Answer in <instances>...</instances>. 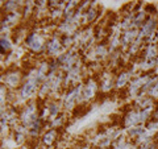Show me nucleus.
<instances>
[{"label":"nucleus","instance_id":"f257e3e1","mask_svg":"<svg viewBox=\"0 0 158 149\" xmlns=\"http://www.w3.org/2000/svg\"><path fill=\"white\" fill-rule=\"evenodd\" d=\"M53 32H49L48 28H45V27H41V29L29 31L27 37L24 38L23 45L31 56H36V57L45 56L46 41H48L49 36H50Z\"/></svg>","mask_w":158,"mask_h":149},{"label":"nucleus","instance_id":"f03ea898","mask_svg":"<svg viewBox=\"0 0 158 149\" xmlns=\"http://www.w3.org/2000/svg\"><path fill=\"white\" fill-rule=\"evenodd\" d=\"M156 108H135L129 104V108H127L124 113L120 117V127L123 130H129L133 127L145 126L152 119L153 112Z\"/></svg>","mask_w":158,"mask_h":149},{"label":"nucleus","instance_id":"7ed1b4c3","mask_svg":"<svg viewBox=\"0 0 158 149\" xmlns=\"http://www.w3.org/2000/svg\"><path fill=\"white\" fill-rule=\"evenodd\" d=\"M82 87H83V82L81 84H78V86L66 88V90L62 92L59 100H61V103H62L63 112H66V113L74 112L79 106H81Z\"/></svg>","mask_w":158,"mask_h":149},{"label":"nucleus","instance_id":"20e7f679","mask_svg":"<svg viewBox=\"0 0 158 149\" xmlns=\"http://www.w3.org/2000/svg\"><path fill=\"white\" fill-rule=\"evenodd\" d=\"M25 79V74L21 67L8 66L2 71V84H4L9 91H17Z\"/></svg>","mask_w":158,"mask_h":149},{"label":"nucleus","instance_id":"39448f33","mask_svg":"<svg viewBox=\"0 0 158 149\" xmlns=\"http://www.w3.org/2000/svg\"><path fill=\"white\" fill-rule=\"evenodd\" d=\"M100 94V88H99L98 77L95 75H88L83 81L82 87V95H81V106H90V103L96 99V96Z\"/></svg>","mask_w":158,"mask_h":149},{"label":"nucleus","instance_id":"423d86ee","mask_svg":"<svg viewBox=\"0 0 158 149\" xmlns=\"http://www.w3.org/2000/svg\"><path fill=\"white\" fill-rule=\"evenodd\" d=\"M40 104L41 102L38 100H32L25 103L24 106L19 108V119H20V124H23L24 127H29L31 124L40 117Z\"/></svg>","mask_w":158,"mask_h":149},{"label":"nucleus","instance_id":"0eeeda50","mask_svg":"<svg viewBox=\"0 0 158 149\" xmlns=\"http://www.w3.org/2000/svg\"><path fill=\"white\" fill-rule=\"evenodd\" d=\"M65 52H66V49H65V46H63V44H62L61 34L54 31L50 36H49L48 41H46L45 58H49V59L58 58L61 54H63Z\"/></svg>","mask_w":158,"mask_h":149},{"label":"nucleus","instance_id":"6e6552de","mask_svg":"<svg viewBox=\"0 0 158 149\" xmlns=\"http://www.w3.org/2000/svg\"><path fill=\"white\" fill-rule=\"evenodd\" d=\"M137 69L135 65H128L125 67L120 69L118 71H116L115 77V90L116 91H125V88L128 87V84L131 83L133 77L136 75Z\"/></svg>","mask_w":158,"mask_h":149},{"label":"nucleus","instance_id":"1a4fd4ad","mask_svg":"<svg viewBox=\"0 0 158 149\" xmlns=\"http://www.w3.org/2000/svg\"><path fill=\"white\" fill-rule=\"evenodd\" d=\"M115 77H116V71H113L108 67H104L98 74L100 94H104L106 95V94H110L115 90Z\"/></svg>","mask_w":158,"mask_h":149},{"label":"nucleus","instance_id":"9d476101","mask_svg":"<svg viewBox=\"0 0 158 149\" xmlns=\"http://www.w3.org/2000/svg\"><path fill=\"white\" fill-rule=\"evenodd\" d=\"M100 12L102 8L98 4V2H91L90 7L82 13V19H81L82 27H92V24H95L99 20V17H100Z\"/></svg>","mask_w":158,"mask_h":149},{"label":"nucleus","instance_id":"9b49d317","mask_svg":"<svg viewBox=\"0 0 158 149\" xmlns=\"http://www.w3.org/2000/svg\"><path fill=\"white\" fill-rule=\"evenodd\" d=\"M23 13L21 11L19 12H11V13H3L2 15V33L9 32L11 29H16L19 27V24L21 23Z\"/></svg>","mask_w":158,"mask_h":149},{"label":"nucleus","instance_id":"f8f14e48","mask_svg":"<svg viewBox=\"0 0 158 149\" xmlns=\"http://www.w3.org/2000/svg\"><path fill=\"white\" fill-rule=\"evenodd\" d=\"M59 140H61V131L56 128H48L40 137V144L46 149H52L58 145Z\"/></svg>","mask_w":158,"mask_h":149},{"label":"nucleus","instance_id":"ddd939ff","mask_svg":"<svg viewBox=\"0 0 158 149\" xmlns=\"http://www.w3.org/2000/svg\"><path fill=\"white\" fill-rule=\"evenodd\" d=\"M44 104V107H45L46 110V113H48V121L50 120V119H54L57 117L58 115H61L63 112V108H62V103L59 99H56V98H49L46 100L41 102Z\"/></svg>","mask_w":158,"mask_h":149},{"label":"nucleus","instance_id":"4468645a","mask_svg":"<svg viewBox=\"0 0 158 149\" xmlns=\"http://www.w3.org/2000/svg\"><path fill=\"white\" fill-rule=\"evenodd\" d=\"M137 37H138V29H136V28L120 31V46H121V50L125 52L128 48H131L133 44L137 41Z\"/></svg>","mask_w":158,"mask_h":149},{"label":"nucleus","instance_id":"2eb2a0df","mask_svg":"<svg viewBox=\"0 0 158 149\" xmlns=\"http://www.w3.org/2000/svg\"><path fill=\"white\" fill-rule=\"evenodd\" d=\"M11 135L13 141L17 144V145H24L28 140H29V135H28V128L24 127L23 124H17L15 128H12Z\"/></svg>","mask_w":158,"mask_h":149},{"label":"nucleus","instance_id":"dca6fc26","mask_svg":"<svg viewBox=\"0 0 158 149\" xmlns=\"http://www.w3.org/2000/svg\"><path fill=\"white\" fill-rule=\"evenodd\" d=\"M108 149H137V145L127 135H121L111 144V147Z\"/></svg>","mask_w":158,"mask_h":149},{"label":"nucleus","instance_id":"f3484780","mask_svg":"<svg viewBox=\"0 0 158 149\" xmlns=\"http://www.w3.org/2000/svg\"><path fill=\"white\" fill-rule=\"evenodd\" d=\"M13 48V41L6 34H2V38H0V53H2V59H4V57H8L12 52Z\"/></svg>","mask_w":158,"mask_h":149},{"label":"nucleus","instance_id":"a211bd4d","mask_svg":"<svg viewBox=\"0 0 158 149\" xmlns=\"http://www.w3.org/2000/svg\"><path fill=\"white\" fill-rule=\"evenodd\" d=\"M146 132H148L146 127H145V126H140V127H133V128H129V130H127V131H125V135L129 137L131 140H133V141L136 143L138 138H141Z\"/></svg>","mask_w":158,"mask_h":149},{"label":"nucleus","instance_id":"6ab92c4d","mask_svg":"<svg viewBox=\"0 0 158 149\" xmlns=\"http://www.w3.org/2000/svg\"><path fill=\"white\" fill-rule=\"evenodd\" d=\"M24 2H15V0H8V2L2 3L3 13H11V12H19L21 11Z\"/></svg>","mask_w":158,"mask_h":149},{"label":"nucleus","instance_id":"aec40b11","mask_svg":"<svg viewBox=\"0 0 158 149\" xmlns=\"http://www.w3.org/2000/svg\"><path fill=\"white\" fill-rule=\"evenodd\" d=\"M66 121H67V113L66 112H62L61 115H58L57 117L50 119V120L48 121V126H49V128H56V130L61 131L62 128L65 127Z\"/></svg>","mask_w":158,"mask_h":149},{"label":"nucleus","instance_id":"412c9836","mask_svg":"<svg viewBox=\"0 0 158 149\" xmlns=\"http://www.w3.org/2000/svg\"><path fill=\"white\" fill-rule=\"evenodd\" d=\"M144 11L148 16H157L158 12H157V7L154 4H145L144 6Z\"/></svg>","mask_w":158,"mask_h":149},{"label":"nucleus","instance_id":"4be33fe9","mask_svg":"<svg viewBox=\"0 0 158 149\" xmlns=\"http://www.w3.org/2000/svg\"><path fill=\"white\" fill-rule=\"evenodd\" d=\"M137 149H158V143L156 140L144 143L141 145H137Z\"/></svg>","mask_w":158,"mask_h":149},{"label":"nucleus","instance_id":"5701e85b","mask_svg":"<svg viewBox=\"0 0 158 149\" xmlns=\"http://www.w3.org/2000/svg\"><path fill=\"white\" fill-rule=\"evenodd\" d=\"M148 95L152 96L153 99H156V100L158 102V79L156 81V83L150 87V90L148 91Z\"/></svg>","mask_w":158,"mask_h":149},{"label":"nucleus","instance_id":"b1692460","mask_svg":"<svg viewBox=\"0 0 158 149\" xmlns=\"http://www.w3.org/2000/svg\"><path fill=\"white\" fill-rule=\"evenodd\" d=\"M152 120H154L156 123H158V104H157V107H156V110H154V112H153Z\"/></svg>","mask_w":158,"mask_h":149},{"label":"nucleus","instance_id":"393cba45","mask_svg":"<svg viewBox=\"0 0 158 149\" xmlns=\"http://www.w3.org/2000/svg\"><path fill=\"white\" fill-rule=\"evenodd\" d=\"M154 140H156V141L158 143V131L156 132V135H154Z\"/></svg>","mask_w":158,"mask_h":149},{"label":"nucleus","instance_id":"a878e982","mask_svg":"<svg viewBox=\"0 0 158 149\" xmlns=\"http://www.w3.org/2000/svg\"><path fill=\"white\" fill-rule=\"evenodd\" d=\"M156 42L158 44V31H157V33H156Z\"/></svg>","mask_w":158,"mask_h":149},{"label":"nucleus","instance_id":"bb28decb","mask_svg":"<svg viewBox=\"0 0 158 149\" xmlns=\"http://www.w3.org/2000/svg\"><path fill=\"white\" fill-rule=\"evenodd\" d=\"M95 149H107V148H102V147H95Z\"/></svg>","mask_w":158,"mask_h":149},{"label":"nucleus","instance_id":"cd10ccee","mask_svg":"<svg viewBox=\"0 0 158 149\" xmlns=\"http://www.w3.org/2000/svg\"><path fill=\"white\" fill-rule=\"evenodd\" d=\"M0 149H7L6 147H4V145H2V148H0Z\"/></svg>","mask_w":158,"mask_h":149}]
</instances>
